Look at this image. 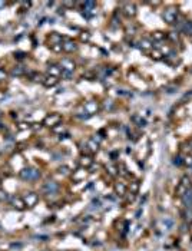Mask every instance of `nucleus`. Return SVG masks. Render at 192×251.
I'll use <instances>...</instances> for the list:
<instances>
[{
    "mask_svg": "<svg viewBox=\"0 0 192 251\" xmlns=\"http://www.w3.org/2000/svg\"><path fill=\"white\" fill-rule=\"evenodd\" d=\"M163 20L169 24L176 23V20H178V10H176L175 7H169V9H166V10L163 12Z\"/></svg>",
    "mask_w": 192,
    "mask_h": 251,
    "instance_id": "1",
    "label": "nucleus"
},
{
    "mask_svg": "<svg viewBox=\"0 0 192 251\" xmlns=\"http://www.w3.org/2000/svg\"><path fill=\"white\" fill-rule=\"evenodd\" d=\"M82 14H83L85 17H88V19L95 16V14H96V3H95V2H85Z\"/></svg>",
    "mask_w": 192,
    "mask_h": 251,
    "instance_id": "2",
    "label": "nucleus"
},
{
    "mask_svg": "<svg viewBox=\"0 0 192 251\" xmlns=\"http://www.w3.org/2000/svg\"><path fill=\"white\" fill-rule=\"evenodd\" d=\"M20 176L23 180L33 181V180H37L40 176V174H39V171L33 170V168H24L23 171H20Z\"/></svg>",
    "mask_w": 192,
    "mask_h": 251,
    "instance_id": "3",
    "label": "nucleus"
},
{
    "mask_svg": "<svg viewBox=\"0 0 192 251\" xmlns=\"http://www.w3.org/2000/svg\"><path fill=\"white\" fill-rule=\"evenodd\" d=\"M75 62L72 60V59H69V58H65V59H62V62H60V69H62V72H68V73H73V71H75Z\"/></svg>",
    "mask_w": 192,
    "mask_h": 251,
    "instance_id": "4",
    "label": "nucleus"
},
{
    "mask_svg": "<svg viewBox=\"0 0 192 251\" xmlns=\"http://www.w3.org/2000/svg\"><path fill=\"white\" fill-rule=\"evenodd\" d=\"M42 190L46 194H56L57 191H59V185H57V182H54V181H46V182L43 184Z\"/></svg>",
    "mask_w": 192,
    "mask_h": 251,
    "instance_id": "5",
    "label": "nucleus"
},
{
    "mask_svg": "<svg viewBox=\"0 0 192 251\" xmlns=\"http://www.w3.org/2000/svg\"><path fill=\"white\" fill-rule=\"evenodd\" d=\"M83 108H85V112L88 113L89 116L95 115V113H98V111H99V105H98V102H95V101H89V102H86Z\"/></svg>",
    "mask_w": 192,
    "mask_h": 251,
    "instance_id": "6",
    "label": "nucleus"
},
{
    "mask_svg": "<svg viewBox=\"0 0 192 251\" xmlns=\"http://www.w3.org/2000/svg\"><path fill=\"white\" fill-rule=\"evenodd\" d=\"M60 119H62L60 115H57V113H52V115H49V116H46V118H44L43 123L46 126H56V125H59Z\"/></svg>",
    "mask_w": 192,
    "mask_h": 251,
    "instance_id": "7",
    "label": "nucleus"
},
{
    "mask_svg": "<svg viewBox=\"0 0 192 251\" xmlns=\"http://www.w3.org/2000/svg\"><path fill=\"white\" fill-rule=\"evenodd\" d=\"M181 198H182V204L185 205V208L192 210V188H189Z\"/></svg>",
    "mask_w": 192,
    "mask_h": 251,
    "instance_id": "8",
    "label": "nucleus"
},
{
    "mask_svg": "<svg viewBox=\"0 0 192 251\" xmlns=\"http://www.w3.org/2000/svg\"><path fill=\"white\" fill-rule=\"evenodd\" d=\"M122 10H123V13L128 17H133L136 14V7L133 3H125L123 7H122Z\"/></svg>",
    "mask_w": 192,
    "mask_h": 251,
    "instance_id": "9",
    "label": "nucleus"
},
{
    "mask_svg": "<svg viewBox=\"0 0 192 251\" xmlns=\"http://www.w3.org/2000/svg\"><path fill=\"white\" fill-rule=\"evenodd\" d=\"M62 49H63L65 52H68V53H72V52H75L76 49H78V46H76V43H75L73 40H66L65 43H62Z\"/></svg>",
    "mask_w": 192,
    "mask_h": 251,
    "instance_id": "10",
    "label": "nucleus"
},
{
    "mask_svg": "<svg viewBox=\"0 0 192 251\" xmlns=\"http://www.w3.org/2000/svg\"><path fill=\"white\" fill-rule=\"evenodd\" d=\"M24 202H26L27 207H33L34 204L37 202V195L34 192H30V194H27V197L24 198Z\"/></svg>",
    "mask_w": 192,
    "mask_h": 251,
    "instance_id": "11",
    "label": "nucleus"
},
{
    "mask_svg": "<svg viewBox=\"0 0 192 251\" xmlns=\"http://www.w3.org/2000/svg\"><path fill=\"white\" fill-rule=\"evenodd\" d=\"M92 164H93V159H92L89 155H83L80 158V166H82V168H85V170H86V168H89Z\"/></svg>",
    "mask_w": 192,
    "mask_h": 251,
    "instance_id": "12",
    "label": "nucleus"
},
{
    "mask_svg": "<svg viewBox=\"0 0 192 251\" xmlns=\"http://www.w3.org/2000/svg\"><path fill=\"white\" fill-rule=\"evenodd\" d=\"M86 148H88L91 152H96V151L99 149V144L96 142L93 138H92V139H89L88 142H86Z\"/></svg>",
    "mask_w": 192,
    "mask_h": 251,
    "instance_id": "13",
    "label": "nucleus"
},
{
    "mask_svg": "<svg viewBox=\"0 0 192 251\" xmlns=\"http://www.w3.org/2000/svg\"><path fill=\"white\" fill-rule=\"evenodd\" d=\"M49 75L57 78V76L62 75V69L59 68V66H54V65H52V66H49Z\"/></svg>",
    "mask_w": 192,
    "mask_h": 251,
    "instance_id": "14",
    "label": "nucleus"
},
{
    "mask_svg": "<svg viewBox=\"0 0 192 251\" xmlns=\"http://www.w3.org/2000/svg\"><path fill=\"white\" fill-rule=\"evenodd\" d=\"M115 192L118 194V195H125L126 194V185L123 182H118L115 185Z\"/></svg>",
    "mask_w": 192,
    "mask_h": 251,
    "instance_id": "15",
    "label": "nucleus"
},
{
    "mask_svg": "<svg viewBox=\"0 0 192 251\" xmlns=\"http://www.w3.org/2000/svg\"><path fill=\"white\" fill-rule=\"evenodd\" d=\"M57 83V78H54V76H47V78L43 79V85L47 86V88H50V86H54Z\"/></svg>",
    "mask_w": 192,
    "mask_h": 251,
    "instance_id": "16",
    "label": "nucleus"
},
{
    "mask_svg": "<svg viewBox=\"0 0 192 251\" xmlns=\"http://www.w3.org/2000/svg\"><path fill=\"white\" fill-rule=\"evenodd\" d=\"M85 176H86V170H85V168H80V170H78L76 172H75L73 180L75 181H82V180H85Z\"/></svg>",
    "mask_w": 192,
    "mask_h": 251,
    "instance_id": "17",
    "label": "nucleus"
},
{
    "mask_svg": "<svg viewBox=\"0 0 192 251\" xmlns=\"http://www.w3.org/2000/svg\"><path fill=\"white\" fill-rule=\"evenodd\" d=\"M50 44H62V36H59L57 33L50 34Z\"/></svg>",
    "mask_w": 192,
    "mask_h": 251,
    "instance_id": "18",
    "label": "nucleus"
},
{
    "mask_svg": "<svg viewBox=\"0 0 192 251\" xmlns=\"http://www.w3.org/2000/svg\"><path fill=\"white\" fill-rule=\"evenodd\" d=\"M165 38H166V34L163 33V32H153V33H152V39H153V40H156V42L163 40Z\"/></svg>",
    "mask_w": 192,
    "mask_h": 251,
    "instance_id": "19",
    "label": "nucleus"
},
{
    "mask_svg": "<svg viewBox=\"0 0 192 251\" xmlns=\"http://www.w3.org/2000/svg\"><path fill=\"white\" fill-rule=\"evenodd\" d=\"M132 121L138 123V126H142V128H143V126H146V121H145V119H142L141 116H138V115L132 116Z\"/></svg>",
    "mask_w": 192,
    "mask_h": 251,
    "instance_id": "20",
    "label": "nucleus"
},
{
    "mask_svg": "<svg viewBox=\"0 0 192 251\" xmlns=\"http://www.w3.org/2000/svg\"><path fill=\"white\" fill-rule=\"evenodd\" d=\"M162 56H163V55H162V52L158 50V49H153V50L151 52V58L155 59V60H161Z\"/></svg>",
    "mask_w": 192,
    "mask_h": 251,
    "instance_id": "21",
    "label": "nucleus"
},
{
    "mask_svg": "<svg viewBox=\"0 0 192 251\" xmlns=\"http://www.w3.org/2000/svg\"><path fill=\"white\" fill-rule=\"evenodd\" d=\"M141 48L143 49V50H149V49H152L151 40H148V39H142L141 40Z\"/></svg>",
    "mask_w": 192,
    "mask_h": 251,
    "instance_id": "22",
    "label": "nucleus"
},
{
    "mask_svg": "<svg viewBox=\"0 0 192 251\" xmlns=\"http://www.w3.org/2000/svg\"><path fill=\"white\" fill-rule=\"evenodd\" d=\"M162 222H163V227H165V230H171L172 227H174V221L171 220V218L165 217L163 220H162Z\"/></svg>",
    "mask_w": 192,
    "mask_h": 251,
    "instance_id": "23",
    "label": "nucleus"
},
{
    "mask_svg": "<svg viewBox=\"0 0 192 251\" xmlns=\"http://www.w3.org/2000/svg\"><path fill=\"white\" fill-rule=\"evenodd\" d=\"M129 190H131V194H138L139 191V182L138 181H133V182H131V187H129Z\"/></svg>",
    "mask_w": 192,
    "mask_h": 251,
    "instance_id": "24",
    "label": "nucleus"
},
{
    "mask_svg": "<svg viewBox=\"0 0 192 251\" xmlns=\"http://www.w3.org/2000/svg\"><path fill=\"white\" fill-rule=\"evenodd\" d=\"M182 30L185 32V33L192 34V22H185L184 26H182Z\"/></svg>",
    "mask_w": 192,
    "mask_h": 251,
    "instance_id": "25",
    "label": "nucleus"
},
{
    "mask_svg": "<svg viewBox=\"0 0 192 251\" xmlns=\"http://www.w3.org/2000/svg\"><path fill=\"white\" fill-rule=\"evenodd\" d=\"M23 73V69H22V66H17L16 69H13V72H12V75L13 76H19Z\"/></svg>",
    "mask_w": 192,
    "mask_h": 251,
    "instance_id": "26",
    "label": "nucleus"
},
{
    "mask_svg": "<svg viewBox=\"0 0 192 251\" xmlns=\"http://www.w3.org/2000/svg\"><path fill=\"white\" fill-rule=\"evenodd\" d=\"M174 164H175V165L176 166H181L182 165V164H184V159H182V156H175V158H174Z\"/></svg>",
    "mask_w": 192,
    "mask_h": 251,
    "instance_id": "27",
    "label": "nucleus"
},
{
    "mask_svg": "<svg viewBox=\"0 0 192 251\" xmlns=\"http://www.w3.org/2000/svg\"><path fill=\"white\" fill-rule=\"evenodd\" d=\"M50 48H52V50H54V52H62L63 49H62V44H50Z\"/></svg>",
    "mask_w": 192,
    "mask_h": 251,
    "instance_id": "28",
    "label": "nucleus"
},
{
    "mask_svg": "<svg viewBox=\"0 0 192 251\" xmlns=\"http://www.w3.org/2000/svg\"><path fill=\"white\" fill-rule=\"evenodd\" d=\"M184 164H186L188 166H192V155H188V156H186L185 159H184Z\"/></svg>",
    "mask_w": 192,
    "mask_h": 251,
    "instance_id": "29",
    "label": "nucleus"
},
{
    "mask_svg": "<svg viewBox=\"0 0 192 251\" xmlns=\"http://www.w3.org/2000/svg\"><path fill=\"white\" fill-rule=\"evenodd\" d=\"M175 91H176L175 86H168V88H165V92H166V93H174Z\"/></svg>",
    "mask_w": 192,
    "mask_h": 251,
    "instance_id": "30",
    "label": "nucleus"
},
{
    "mask_svg": "<svg viewBox=\"0 0 192 251\" xmlns=\"http://www.w3.org/2000/svg\"><path fill=\"white\" fill-rule=\"evenodd\" d=\"M108 171L112 174V175H115V174H116V168H115V166H112V165L108 166Z\"/></svg>",
    "mask_w": 192,
    "mask_h": 251,
    "instance_id": "31",
    "label": "nucleus"
},
{
    "mask_svg": "<svg viewBox=\"0 0 192 251\" xmlns=\"http://www.w3.org/2000/svg\"><path fill=\"white\" fill-rule=\"evenodd\" d=\"M59 171H60V174H62V172H63V174H68V172H69V168H68V166H60V168H59Z\"/></svg>",
    "mask_w": 192,
    "mask_h": 251,
    "instance_id": "32",
    "label": "nucleus"
},
{
    "mask_svg": "<svg viewBox=\"0 0 192 251\" xmlns=\"http://www.w3.org/2000/svg\"><path fill=\"white\" fill-rule=\"evenodd\" d=\"M53 131H54V132H63V131H65V128L60 125V126H57V128H54Z\"/></svg>",
    "mask_w": 192,
    "mask_h": 251,
    "instance_id": "33",
    "label": "nucleus"
},
{
    "mask_svg": "<svg viewBox=\"0 0 192 251\" xmlns=\"http://www.w3.org/2000/svg\"><path fill=\"white\" fill-rule=\"evenodd\" d=\"M4 78H6V72H4L3 69H0V81H2V79H4Z\"/></svg>",
    "mask_w": 192,
    "mask_h": 251,
    "instance_id": "34",
    "label": "nucleus"
},
{
    "mask_svg": "<svg viewBox=\"0 0 192 251\" xmlns=\"http://www.w3.org/2000/svg\"><path fill=\"white\" fill-rule=\"evenodd\" d=\"M80 39H82V40H89V33H85V34H82V36H80Z\"/></svg>",
    "mask_w": 192,
    "mask_h": 251,
    "instance_id": "35",
    "label": "nucleus"
},
{
    "mask_svg": "<svg viewBox=\"0 0 192 251\" xmlns=\"http://www.w3.org/2000/svg\"><path fill=\"white\" fill-rule=\"evenodd\" d=\"M6 198V192L4 191H0V200H4Z\"/></svg>",
    "mask_w": 192,
    "mask_h": 251,
    "instance_id": "36",
    "label": "nucleus"
},
{
    "mask_svg": "<svg viewBox=\"0 0 192 251\" xmlns=\"http://www.w3.org/2000/svg\"><path fill=\"white\" fill-rule=\"evenodd\" d=\"M4 6H6V3H4V2H0V7H4Z\"/></svg>",
    "mask_w": 192,
    "mask_h": 251,
    "instance_id": "37",
    "label": "nucleus"
}]
</instances>
